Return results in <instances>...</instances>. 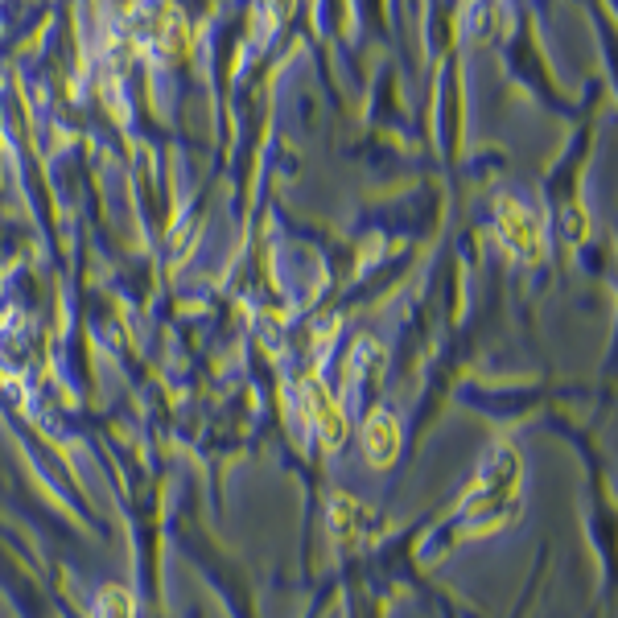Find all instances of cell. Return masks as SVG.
Instances as JSON below:
<instances>
[{
	"mask_svg": "<svg viewBox=\"0 0 618 618\" xmlns=\"http://www.w3.org/2000/svg\"><path fill=\"white\" fill-rule=\"evenodd\" d=\"M305 400H309V417H314V425L322 429L326 445H338L342 437H347V421H342V408L326 396V388L309 384V388H305Z\"/></svg>",
	"mask_w": 618,
	"mask_h": 618,
	"instance_id": "4",
	"label": "cell"
},
{
	"mask_svg": "<svg viewBox=\"0 0 618 618\" xmlns=\"http://www.w3.org/2000/svg\"><path fill=\"white\" fill-rule=\"evenodd\" d=\"M363 445H367V458L375 466H392L396 454H400V425L392 412H375L363 429Z\"/></svg>",
	"mask_w": 618,
	"mask_h": 618,
	"instance_id": "3",
	"label": "cell"
},
{
	"mask_svg": "<svg viewBox=\"0 0 618 618\" xmlns=\"http://www.w3.org/2000/svg\"><path fill=\"white\" fill-rule=\"evenodd\" d=\"M95 610H99V618H132V598H128V590L108 586V590L99 594Z\"/></svg>",
	"mask_w": 618,
	"mask_h": 618,
	"instance_id": "5",
	"label": "cell"
},
{
	"mask_svg": "<svg viewBox=\"0 0 618 618\" xmlns=\"http://www.w3.org/2000/svg\"><path fill=\"white\" fill-rule=\"evenodd\" d=\"M499 235H503V244L511 252H520L528 260L540 252V227H536V219L524 211L520 202H511V198L499 206Z\"/></svg>",
	"mask_w": 618,
	"mask_h": 618,
	"instance_id": "2",
	"label": "cell"
},
{
	"mask_svg": "<svg viewBox=\"0 0 618 618\" xmlns=\"http://www.w3.org/2000/svg\"><path fill=\"white\" fill-rule=\"evenodd\" d=\"M515 511H520V458L511 445H495L466 495V528L470 536L495 532Z\"/></svg>",
	"mask_w": 618,
	"mask_h": 618,
	"instance_id": "1",
	"label": "cell"
}]
</instances>
